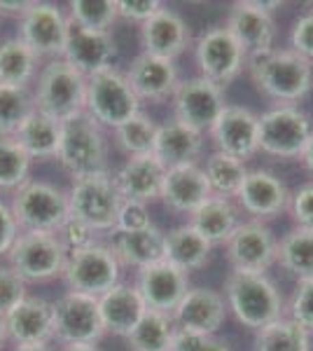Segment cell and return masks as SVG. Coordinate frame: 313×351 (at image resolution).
Masks as SVG:
<instances>
[{
	"instance_id": "35",
	"label": "cell",
	"mask_w": 313,
	"mask_h": 351,
	"mask_svg": "<svg viewBox=\"0 0 313 351\" xmlns=\"http://www.w3.org/2000/svg\"><path fill=\"white\" fill-rule=\"evenodd\" d=\"M38 56L19 38L0 43V84L8 87H28L36 75Z\"/></svg>"
},
{
	"instance_id": "52",
	"label": "cell",
	"mask_w": 313,
	"mask_h": 351,
	"mask_svg": "<svg viewBox=\"0 0 313 351\" xmlns=\"http://www.w3.org/2000/svg\"><path fill=\"white\" fill-rule=\"evenodd\" d=\"M299 157H301V162H304V167L313 173V134L309 136V141H306V145Z\"/></svg>"
},
{
	"instance_id": "44",
	"label": "cell",
	"mask_w": 313,
	"mask_h": 351,
	"mask_svg": "<svg viewBox=\"0 0 313 351\" xmlns=\"http://www.w3.org/2000/svg\"><path fill=\"white\" fill-rule=\"evenodd\" d=\"M171 351H229L225 342L215 339V335H201V332L178 330L173 332Z\"/></svg>"
},
{
	"instance_id": "37",
	"label": "cell",
	"mask_w": 313,
	"mask_h": 351,
	"mask_svg": "<svg viewBox=\"0 0 313 351\" xmlns=\"http://www.w3.org/2000/svg\"><path fill=\"white\" fill-rule=\"evenodd\" d=\"M203 173H206V180L210 185V192L215 197H236L238 190H241L243 180L248 176L246 164L236 157H229L225 152H213V155L206 160V167H203Z\"/></svg>"
},
{
	"instance_id": "7",
	"label": "cell",
	"mask_w": 313,
	"mask_h": 351,
	"mask_svg": "<svg viewBox=\"0 0 313 351\" xmlns=\"http://www.w3.org/2000/svg\"><path fill=\"white\" fill-rule=\"evenodd\" d=\"M84 112L101 127L117 129L134 115H138L140 101L131 89L127 75L110 68V71L87 77V108Z\"/></svg>"
},
{
	"instance_id": "19",
	"label": "cell",
	"mask_w": 313,
	"mask_h": 351,
	"mask_svg": "<svg viewBox=\"0 0 313 351\" xmlns=\"http://www.w3.org/2000/svg\"><path fill=\"white\" fill-rule=\"evenodd\" d=\"M171 319L178 330L215 335L225 324V298L213 288H190Z\"/></svg>"
},
{
	"instance_id": "9",
	"label": "cell",
	"mask_w": 313,
	"mask_h": 351,
	"mask_svg": "<svg viewBox=\"0 0 313 351\" xmlns=\"http://www.w3.org/2000/svg\"><path fill=\"white\" fill-rule=\"evenodd\" d=\"M119 260L110 246L92 243V246L68 251L64 279L73 293L101 298L119 284Z\"/></svg>"
},
{
	"instance_id": "39",
	"label": "cell",
	"mask_w": 313,
	"mask_h": 351,
	"mask_svg": "<svg viewBox=\"0 0 313 351\" xmlns=\"http://www.w3.org/2000/svg\"><path fill=\"white\" fill-rule=\"evenodd\" d=\"M33 110H36V101L28 87L0 84V136H14Z\"/></svg>"
},
{
	"instance_id": "20",
	"label": "cell",
	"mask_w": 313,
	"mask_h": 351,
	"mask_svg": "<svg viewBox=\"0 0 313 351\" xmlns=\"http://www.w3.org/2000/svg\"><path fill=\"white\" fill-rule=\"evenodd\" d=\"M236 197L238 204L243 206V211L255 216L258 220L281 216L290 206V192L286 188V183L278 176L266 171V169L248 171Z\"/></svg>"
},
{
	"instance_id": "13",
	"label": "cell",
	"mask_w": 313,
	"mask_h": 351,
	"mask_svg": "<svg viewBox=\"0 0 313 351\" xmlns=\"http://www.w3.org/2000/svg\"><path fill=\"white\" fill-rule=\"evenodd\" d=\"M19 38L38 56L61 59L68 38V19L52 3H31L19 19Z\"/></svg>"
},
{
	"instance_id": "38",
	"label": "cell",
	"mask_w": 313,
	"mask_h": 351,
	"mask_svg": "<svg viewBox=\"0 0 313 351\" xmlns=\"http://www.w3.org/2000/svg\"><path fill=\"white\" fill-rule=\"evenodd\" d=\"M157 129H159V124L152 120V117H147L145 112H138V115H134L129 122H124L122 127L115 129L117 145L127 152L129 157L150 155V152L155 150Z\"/></svg>"
},
{
	"instance_id": "5",
	"label": "cell",
	"mask_w": 313,
	"mask_h": 351,
	"mask_svg": "<svg viewBox=\"0 0 313 351\" xmlns=\"http://www.w3.org/2000/svg\"><path fill=\"white\" fill-rule=\"evenodd\" d=\"M10 208L21 232L56 234L71 218L68 195L45 180H26L19 190H14Z\"/></svg>"
},
{
	"instance_id": "56",
	"label": "cell",
	"mask_w": 313,
	"mask_h": 351,
	"mask_svg": "<svg viewBox=\"0 0 313 351\" xmlns=\"http://www.w3.org/2000/svg\"><path fill=\"white\" fill-rule=\"evenodd\" d=\"M306 8H309V12H313V3H306Z\"/></svg>"
},
{
	"instance_id": "45",
	"label": "cell",
	"mask_w": 313,
	"mask_h": 351,
	"mask_svg": "<svg viewBox=\"0 0 313 351\" xmlns=\"http://www.w3.org/2000/svg\"><path fill=\"white\" fill-rule=\"evenodd\" d=\"M152 228L150 220V211H147V204L140 202H122V208H119L117 216V228L115 232H140Z\"/></svg>"
},
{
	"instance_id": "3",
	"label": "cell",
	"mask_w": 313,
	"mask_h": 351,
	"mask_svg": "<svg viewBox=\"0 0 313 351\" xmlns=\"http://www.w3.org/2000/svg\"><path fill=\"white\" fill-rule=\"evenodd\" d=\"M36 110L66 122L87 108V77L68 66L64 59H54L38 75V89L33 94Z\"/></svg>"
},
{
	"instance_id": "34",
	"label": "cell",
	"mask_w": 313,
	"mask_h": 351,
	"mask_svg": "<svg viewBox=\"0 0 313 351\" xmlns=\"http://www.w3.org/2000/svg\"><path fill=\"white\" fill-rule=\"evenodd\" d=\"M255 351H311V335L297 321L281 316L258 330Z\"/></svg>"
},
{
	"instance_id": "43",
	"label": "cell",
	"mask_w": 313,
	"mask_h": 351,
	"mask_svg": "<svg viewBox=\"0 0 313 351\" xmlns=\"http://www.w3.org/2000/svg\"><path fill=\"white\" fill-rule=\"evenodd\" d=\"M290 319L297 321L301 328L313 330V279L299 281L290 300Z\"/></svg>"
},
{
	"instance_id": "40",
	"label": "cell",
	"mask_w": 313,
	"mask_h": 351,
	"mask_svg": "<svg viewBox=\"0 0 313 351\" xmlns=\"http://www.w3.org/2000/svg\"><path fill=\"white\" fill-rule=\"evenodd\" d=\"M117 19V0H73L71 3L68 21L84 31L110 33Z\"/></svg>"
},
{
	"instance_id": "30",
	"label": "cell",
	"mask_w": 313,
	"mask_h": 351,
	"mask_svg": "<svg viewBox=\"0 0 313 351\" xmlns=\"http://www.w3.org/2000/svg\"><path fill=\"white\" fill-rule=\"evenodd\" d=\"M210 251H213V243L203 239V237L187 223V225H180V228L171 230L166 234L164 260L173 265V267L183 269L185 274H190V271L201 269L203 265L208 263Z\"/></svg>"
},
{
	"instance_id": "51",
	"label": "cell",
	"mask_w": 313,
	"mask_h": 351,
	"mask_svg": "<svg viewBox=\"0 0 313 351\" xmlns=\"http://www.w3.org/2000/svg\"><path fill=\"white\" fill-rule=\"evenodd\" d=\"M31 3H16V0H0V14H16L21 19Z\"/></svg>"
},
{
	"instance_id": "33",
	"label": "cell",
	"mask_w": 313,
	"mask_h": 351,
	"mask_svg": "<svg viewBox=\"0 0 313 351\" xmlns=\"http://www.w3.org/2000/svg\"><path fill=\"white\" fill-rule=\"evenodd\" d=\"M276 260L288 274L297 276L299 281L313 279V230H290L278 243Z\"/></svg>"
},
{
	"instance_id": "41",
	"label": "cell",
	"mask_w": 313,
	"mask_h": 351,
	"mask_svg": "<svg viewBox=\"0 0 313 351\" xmlns=\"http://www.w3.org/2000/svg\"><path fill=\"white\" fill-rule=\"evenodd\" d=\"M31 162L14 136H0V190H19L28 180Z\"/></svg>"
},
{
	"instance_id": "18",
	"label": "cell",
	"mask_w": 313,
	"mask_h": 351,
	"mask_svg": "<svg viewBox=\"0 0 313 351\" xmlns=\"http://www.w3.org/2000/svg\"><path fill=\"white\" fill-rule=\"evenodd\" d=\"M138 288L145 307L162 314H173V309L180 304L185 293L190 291L187 286V274L183 269L173 267L166 260L155 263L145 269H138Z\"/></svg>"
},
{
	"instance_id": "31",
	"label": "cell",
	"mask_w": 313,
	"mask_h": 351,
	"mask_svg": "<svg viewBox=\"0 0 313 351\" xmlns=\"http://www.w3.org/2000/svg\"><path fill=\"white\" fill-rule=\"evenodd\" d=\"M192 228L210 243H225L231 232L238 228V208L231 199L225 197H210L206 204L192 213Z\"/></svg>"
},
{
	"instance_id": "23",
	"label": "cell",
	"mask_w": 313,
	"mask_h": 351,
	"mask_svg": "<svg viewBox=\"0 0 313 351\" xmlns=\"http://www.w3.org/2000/svg\"><path fill=\"white\" fill-rule=\"evenodd\" d=\"M164 176L166 167L150 152V155L129 157L115 173V185L122 199L150 204L162 195Z\"/></svg>"
},
{
	"instance_id": "21",
	"label": "cell",
	"mask_w": 313,
	"mask_h": 351,
	"mask_svg": "<svg viewBox=\"0 0 313 351\" xmlns=\"http://www.w3.org/2000/svg\"><path fill=\"white\" fill-rule=\"evenodd\" d=\"M124 75H127L138 101H152V104H159V101L173 96L175 87L180 82L173 61L150 56L145 52L131 61L129 71Z\"/></svg>"
},
{
	"instance_id": "46",
	"label": "cell",
	"mask_w": 313,
	"mask_h": 351,
	"mask_svg": "<svg viewBox=\"0 0 313 351\" xmlns=\"http://www.w3.org/2000/svg\"><path fill=\"white\" fill-rule=\"evenodd\" d=\"M290 43H292V52L304 56L306 61H313V12L301 14L295 21Z\"/></svg>"
},
{
	"instance_id": "2",
	"label": "cell",
	"mask_w": 313,
	"mask_h": 351,
	"mask_svg": "<svg viewBox=\"0 0 313 351\" xmlns=\"http://www.w3.org/2000/svg\"><path fill=\"white\" fill-rule=\"evenodd\" d=\"M225 295L236 319L253 330L283 316V298L266 274L234 269L225 281Z\"/></svg>"
},
{
	"instance_id": "14",
	"label": "cell",
	"mask_w": 313,
	"mask_h": 351,
	"mask_svg": "<svg viewBox=\"0 0 313 351\" xmlns=\"http://www.w3.org/2000/svg\"><path fill=\"white\" fill-rule=\"evenodd\" d=\"M225 106L227 104L225 96H222V89L201 75L190 77V80H180L173 92L175 120L199 134L213 129V124L218 122Z\"/></svg>"
},
{
	"instance_id": "25",
	"label": "cell",
	"mask_w": 313,
	"mask_h": 351,
	"mask_svg": "<svg viewBox=\"0 0 313 351\" xmlns=\"http://www.w3.org/2000/svg\"><path fill=\"white\" fill-rule=\"evenodd\" d=\"M8 337L16 347L26 344H47L54 337L52 302L42 298H26L5 316Z\"/></svg>"
},
{
	"instance_id": "50",
	"label": "cell",
	"mask_w": 313,
	"mask_h": 351,
	"mask_svg": "<svg viewBox=\"0 0 313 351\" xmlns=\"http://www.w3.org/2000/svg\"><path fill=\"white\" fill-rule=\"evenodd\" d=\"M19 232L21 230L12 216V208L0 202V256H8L16 237H19Z\"/></svg>"
},
{
	"instance_id": "53",
	"label": "cell",
	"mask_w": 313,
	"mask_h": 351,
	"mask_svg": "<svg viewBox=\"0 0 313 351\" xmlns=\"http://www.w3.org/2000/svg\"><path fill=\"white\" fill-rule=\"evenodd\" d=\"M64 351H99V347L96 344H71Z\"/></svg>"
},
{
	"instance_id": "49",
	"label": "cell",
	"mask_w": 313,
	"mask_h": 351,
	"mask_svg": "<svg viewBox=\"0 0 313 351\" xmlns=\"http://www.w3.org/2000/svg\"><path fill=\"white\" fill-rule=\"evenodd\" d=\"M162 8L164 5L159 0H117V14L122 19L138 21V24H145Z\"/></svg>"
},
{
	"instance_id": "1",
	"label": "cell",
	"mask_w": 313,
	"mask_h": 351,
	"mask_svg": "<svg viewBox=\"0 0 313 351\" xmlns=\"http://www.w3.org/2000/svg\"><path fill=\"white\" fill-rule=\"evenodd\" d=\"M248 71L262 94L281 104H295L311 92L313 66L292 49H269L248 56Z\"/></svg>"
},
{
	"instance_id": "32",
	"label": "cell",
	"mask_w": 313,
	"mask_h": 351,
	"mask_svg": "<svg viewBox=\"0 0 313 351\" xmlns=\"http://www.w3.org/2000/svg\"><path fill=\"white\" fill-rule=\"evenodd\" d=\"M14 141L26 150V155L31 157V160L56 157V152H59V141H61V122L33 110L24 120V124L16 129Z\"/></svg>"
},
{
	"instance_id": "54",
	"label": "cell",
	"mask_w": 313,
	"mask_h": 351,
	"mask_svg": "<svg viewBox=\"0 0 313 351\" xmlns=\"http://www.w3.org/2000/svg\"><path fill=\"white\" fill-rule=\"evenodd\" d=\"M8 324H5V316H0V349L5 347V342H8Z\"/></svg>"
},
{
	"instance_id": "11",
	"label": "cell",
	"mask_w": 313,
	"mask_h": 351,
	"mask_svg": "<svg viewBox=\"0 0 313 351\" xmlns=\"http://www.w3.org/2000/svg\"><path fill=\"white\" fill-rule=\"evenodd\" d=\"M197 66L201 71V77L208 82L227 87L241 75L243 66H248V54L236 38L227 31V26H213L203 31L195 47Z\"/></svg>"
},
{
	"instance_id": "6",
	"label": "cell",
	"mask_w": 313,
	"mask_h": 351,
	"mask_svg": "<svg viewBox=\"0 0 313 351\" xmlns=\"http://www.w3.org/2000/svg\"><path fill=\"white\" fill-rule=\"evenodd\" d=\"M122 202L124 199L115 185V176H110L108 171L73 180V188L68 192L71 218L89 225L94 232L117 228Z\"/></svg>"
},
{
	"instance_id": "17",
	"label": "cell",
	"mask_w": 313,
	"mask_h": 351,
	"mask_svg": "<svg viewBox=\"0 0 313 351\" xmlns=\"http://www.w3.org/2000/svg\"><path fill=\"white\" fill-rule=\"evenodd\" d=\"M210 136L218 152L246 162L260 150L258 115L243 106H225L218 122L210 129Z\"/></svg>"
},
{
	"instance_id": "10",
	"label": "cell",
	"mask_w": 313,
	"mask_h": 351,
	"mask_svg": "<svg viewBox=\"0 0 313 351\" xmlns=\"http://www.w3.org/2000/svg\"><path fill=\"white\" fill-rule=\"evenodd\" d=\"M260 150L271 157L292 160L299 157L313 134L311 120L297 106H278L258 117Z\"/></svg>"
},
{
	"instance_id": "8",
	"label": "cell",
	"mask_w": 313,
	"mask_h": 351,
	"mask_svg": "<svg viewBox=\"0 0 313 351\" xmlns=\"http://www.w3.org/2000/svg\"><path fill=\"white\" fill-rule=\"evenodd\" d=\"M66 258L64 241L49 232H19L8 253L10 267L24 281H47L64 274Z\"/></svg>"
},
{
	"instance_id": "42",
	"label": "cell",
	"mask_w": 313,
	"mask_h": 351,
	"mask_svg": "<svg viewBox=\"0 0 313 351\" xmlns=\"http://www.w3.org/2000/svg\"><path fill=\"white\" fill-rule=\"evenodd\" d=\"M26 298V281L10 265H0V316H8Z\"/></svg>"
},
{
	"instance_id": "22",
	"label": "cell",
	"mask_w": 313,
	"mask_h": 351,
	"mask_svg": "<svg viewBox=\"0 0 313 351\" xmlns=\"http://www.w3.org/2000/svg\"><path fill=\"white\" fill-rule=\"evenodd\" d=\"M190 38L192 36L185 19L168 8H162L145 24H140V43H143L145 54L159 56V59L173 61L187 49Z\"/></svg>"
},
{
	"instance_id": "55",
	"label": "cell",
	"mask_w": 313,
	"mask_h": 351,
	"mask_svg": "<svg viewBox=\"0 0 313 351\" xmlns=\"http://www.w3.org/2000/svg\"><path fill=\"white\" fill-rule=\"evenodd\" d=\"M14 351H52L47 344H26V347H16Z\"/></svg>"
},
{
	"instance_id": "4",
	"label": "cell",
	"mask_w": 313,
	"mask_h": 351,
	"mask_svg": "<svg viewBox=\"0 0 313 351\" xmlns=\"http://www.w3.org/2000/svg\"><path fill=\"white\" fill-rule=\"evenodd\" d=\"M105 157L108 148L101 124L94 122L87 112H79L71 120L61 122V141L56 160L73 176V180L103 173Z\"/></svg>"
},
{
	"instance_id": "48",
	"label": "cell",
	"mask_w": 313,
	"mask_h": 351,
	"mask_svg": "<svg viewBox=\"0 0 313 351\" xmlns=\"http://www.w3.org/2000/svg\"><path fill=\"white\" fill-rule=\"evenodd\" d=\"M94 234L96 232L89 228V225L79 223V220H75V218H68L66 225L61 228L59 239L64 241L66 251H77V248H84V246H92V243H96Z\"/></svg>"
},
{
	"instance_id": "12",
	"label": "cell",
	"mask_w": 313,
	"mask_h": 351,
	"mask_svg": "<svg viewBox=\"0 0 313 351\" xmlns=\"http://www.w3.org/2000/svg\"><path fill=\"white\" fill-rule=\"evenodd\" d=\"M54 337L71 344H96L105 335L103 321H101L99 298L84 295V293H66L56 302H52Z\"/></svg>"
},
{
	"instance_id": "15",
	"label": "cell",
	"mask_w": 313,
	"mask_h": 351,
	"mask_svg": "<svg viewBox=\"0 0 313 351\" xmlns=\"http://www.w3.org/2000/svg\"><path fill=\"white\" fill-rule=\"evenodd\" d=\"M227 258L236 271H255L264 274L276 263L278 243L266 225L260 220L238 223V228L231 232V237L225 241Z\"/></svg>"
},
{
	"instance_id": "26",
	"label": "cell",
	"mask_w": 313,
	"mask_h": 351,
	"mask_svg": "<svg viewBox=\"0 0 313 351\" xmlns=\"http://www.w3.org/2000/svg\"><path fill=\"white\" fill-rule=\"evenodd\" d=\"M159 197L168 208L192 216L201 204H206L213 197V192H210L203 169H199L197 164H187V167L166 169Z\"/></svg>"
},
{
	"instance_id": "36",
	"label": "cell",
	"mask_w": 313,
	"mask_h": 351,
	"mask_svg": "<svg viewBox=\"0 0 313 351\" xmlns=\"http://www.w3.org/2000/svg\"><path fill=\"white\" fill-rule=\"evenodd\" d=\"M175 324L168 314L147 309L138 326L129 332V347L134 351H171Z\"/></svg>"
},
{
	"instance_id": "27",
	"label": "cell",
	"mask_w": 313,
	"mask_h": 351,
	"mask_svg": "<svg viewBox=\"0 0 313 351\" xmlns=\"http://www.w3.org/2000/svg\"><path fill=\"white\" fill-rule=\"evenodd\" d=\"M99 309L105 332H112V335L119 337H129V332L138 326V321L147 311L138 288L129 284H117L105 295H101Z\"/></svg>"
},
{
	"instance_id": "29",
	"label": "cell",
	"mask_w": 313,
	"mask_h": 351,
	"mask_svg": "<svg viewBox=\"0 0 313 351\" xmlns=\"http://www.w3.org/2000/svg\"><path fill=\"white\" fill-rule=\"evenodd\" d=\"M112 253L117 256L119 265L145 269L155 263H162L166 251V234L159 232L155 225L140 232H117L112 241Z\"/></svg>"
},
{
	"instance_id": "24",
	"label": "cell",
	"mask_w": 313,
	"mask_h": 351,
	"mask_svg": "<svg viewBox=\"0 0 313 351\" xmlns=\"http://www.w3.org/2000/svg\"><path fill=\"white\" fill-rule=\"evenodd\" d=\"M225 26L236 38V43L246 49L248 56L274 49V38H276L274 16L258 10L250 0L234 3Z\"/></svg>"
},
{
	"instance_id": "47",
	"label": "cell",
	"mask_w": 313,
	"mask_h": 351,
	"mask_svg": "<svg viewBox=\"0 0 313 351\" xmlns=\"http://www.w3.org/2000/svg\"><path fill=\"white\" fill-rule=\"evenodd\" d=\"M290 213L299 228L313 230V183L301 185V188L290 197Z\"/></svg>"
},
{
	"instance_id": "28",
	"label": "cell",
	"mask_w": 313,
	"mask_h": 351,
	"mask_svg": "<svg viewBox=\"0 0 313 351\" xmlns=\"http://www.w3.org/2000/svg\"><path fill=\"white\" fill-rule=\"evenodd\" d=\"M201 148H203V134L185 127L178 120H171L159 124L152 155L166 169H175V167H187V164H197V157L201 155Z\"/></svg>"
},
{
	"instance_id": "16",
	"label": "cell",
	"mask_w": 313,
	"mask_h": 351,
	"mask_svg": "<svg viewBox=\"0 0 313 351\" xmlns=\"http://www.w3.org/2000/svg\"><path fill=\"white\" fill-rule=\"evenodd\" d=\"M117 54H119L117 43L110 33L84 31V28L68 21L66 49L61 59H64L68 66L75 68L77 73H82L84 77H92L103 71H110Z\"/></svg>"
}]
</instances>
